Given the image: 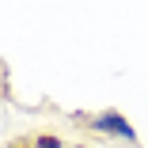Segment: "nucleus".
Masks as SVG:
<instances>
[{
	"mask_svg": "<svg viewBox=\"0 0 148 148\" xmlns=\"http://www.w3.org/2000/svg\"><path fill=\"white\" fill-rule=\"evenodd\" d=\"M87 129L95 137H106V140H122V144H137V125L122 110H99L87 118Z\"/></svg>",
	"mask_w": 148,
	"mask_h": 148,
	"instance_id": "1",
	"label": "nucleus"
},
{
	"mask_svg": "<svg viewBox=\"0 0 148 148\" xmlns=\"http://www.w3.org/2000/svg\"><path fill=\"white\" fill-rule=\"evenodd\" d=\"M27 148H69L57 133H34L31 140H27Z\"/></svg>",
	"mask_w": 148,
	"mask_h": 148,
	"instance_id": "2",
	"label": "nucleus"
},
{
	"mask_svg": "<svg viewBox=\"0 0 148 148\" xmlns=\"http://www.w3.org/2000/svg\"><path fill=\"white\" fill-rule=\"evenodd\" d=\"M69 148H87V144H69Z\"/></svg>",
	"mask_w": 148,
	"mask_h": 148,
	"instance_id": "3",
	"label": "nucleus"
}]
</instances>
